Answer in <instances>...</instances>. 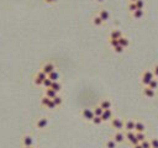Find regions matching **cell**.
Masks as SVG:
<instances>
[{"label": "cell", "instance_id": "obj_40", "mask_svg": "<svg viewBox=\"0 0 158 148\" xmlns=\"http://www.w3.org/2000/svg\"><path fill=\"white\" fill-rule=\"evenodd\" d=\"M132 148H142V146H141V143H140V144H136V146H133Z\"/></svg>", "mask_w": 158, "mask_h": 148}, {"label": "cell", "instance_id": "obj_38", "mask_svg": "<svg viewBox=\"0 0 158 148\" xmlns=\"http://www.w3.org/2000/svg\"><path fill=\"white\" fill-rule=\"evenodd\" d=\"M153 74H154V77H158V64L157 65H154V68H153Z\"/></svg>", "mask_w": 158, "mask_h": 148}, {"label": "cell", "instance_id": "obj_24", "mask_svg": "<svg viewBox=\"0 0 158 148\" xmlns=\"http://www.w3.org/2000/svg\"><path fill=\"white\" fill-rule=\"evenodd\" d=\"M136 138L139 140L140 143L143 142L145 140H147V138H146V133H145V132H136Z\"/></svg>", "mask_w": 158, "mask_h": 148}, {"label": "cell", "instance_id": "obj_15", "mask_svg": "<svg viewBox=\"0 0 158 148\" xmlns=\"http://www.w3.org/2000/svg\"><path fill=\"white\" fill-rule=\"evenodd\" d=\"M91 22H93V25L94 26H97V27H100V26H103L105 22L103 21V20L99 17V15H95V16H93V19H91Z\"/></svg>", "mask_w": 158, "mask_h": 148}, {"label": "cell", "instance_id": "obj_12", "mask_svg": "<svg viewBox=\"0 0 158 148\" xmlns=\"http://www.w3.org/2000/svg\"><path fill=\"white\" fill-rule=\"evenodd\" d=\"M122 36H124V35H122V32H121V30L115 28V30H112V31L110 32L109 38H110V39H119V38H121Z\"/></svg>", "mask_w": 158, "mask_h": 148}, {"label": "cell", "instance_id": "obj_10", "mask_svg": "<svg viewBox=\"0 0 158 148\" xmlns=\"http://www.w3.org/2000/svg\"><path fill=\"white\" fill-rule=\"evenodd\" d=\"M99 106L103 109V110H111L112 103H111V100H109V99H103L99 104Z\"/></svg>", "mask_w": 158, "mask_h": 148}, {"label": "cell", "instance_id": "obj_9", "mask_svg": "<svg viewBox=\"0 0 158 148\" xmlns=\"http://www.w3.org/2000/svg\"><path fill=\"white\" fill-rule=\"evenodd\" d=\"M101 118H103V122H108V121H111L114 118V112L112 110H104L103 115H101Z\"/></svg>", "mask_w": 158, "mask_h": 148}, {"label": "cell", "instance_id": "obj_22", "mask_svg": "<svg viewBox=\"0 0 158 148\" xmlns=\"http://www.w3.org/2000/svg\"><path fill=\"white\" fill-rule=\"evenodd\" d=\"M48 78L51 79L52 82H58V80H59V73H58L57 71H55V72H52V73L48 75Z\"/></svg>", "mask_w": 158, "mask_h": 148}, {"label": "cell", "instance_id": "obj_32", "mask_svg": "<svg viewBox=\"0 0 158 148\" xmlns=\"http://www.w3.org/2000/svg\"><path fill=\"white\" fill-rule=\"evenodd\" d=\"M112 49H114V52H115V53H118V54H120V53H122V52L125 51V48H124V47H121L120 45H119V46H116V47H114Z\"/></svg>", "mask_w": 158, "mask_h": 148}, {"label": "cell", "instance_id": "obj_27", "mask_svg": "<svg viewBox=\"0 0 158 148\" xmlns=\"http://www.w3.org/2000/svg\"><path fill=\"white\" fill-rule=\"evenodd\" d=\"M135 4H136V6H137L139 10H143V9H145V5H146L145 0H136Z\"/></svg>", "mask_w": 158, "mask_h": 148}, {"label": "cell", "instance_id": "obj_1", "mask_svg": "<svg viewBox=\"0 0 158 148\" xmlns=\"http://www.w3.org/2000/svg\"><path fill=\"white\" fill-rule=\"evenodd\" d=\"M152 79H154L153 72L152 71H145L143 74H142V77H141V84L143 86H148Z\"/></svg>", "mask_w": 158, "mask_h": 148}, {"label": "cell", "instance_id": "obj_28", "mask_svg": "<svg viewBox=\"0 0 158 148\" xmlns=\"http://www.w3.org/2000/svg\"><path fill=\"white\" fill-rule=\"evenodd\" d=\"M51 85H52V80L47 77L45 80H43V83H42V86H43L45 89H48V88H51Z\"/></svg>", "mask_w": 158, "mask_h": 148}, {"label": "cell", "instance_id": "obj_6", "mask_svg": "<svg viewBox=\"0 0 158 148\" xmlns=\"http://www.w3.org/2000/svg\"><path fill=\"white\" fill-rule=\"evenodd\" d=\"M48 126V118L47 117H40L36 121V128L37 130H45Z\"/></svg>", "mask_w": 158, "mask_h": 148}, {"label": "cell", "instance_id": "obj_35", "mask_svg": "<svg viewBox=\"0 0 158 148\" xmlns=\"http://www.w3.org/2000/svg\"><path fill=\"white\" fill-rule=\"evenodd\" d=\"M109 45L114 48V47H116V46H119V39H110L109 38Z\"/></svg>", "mask_w": 158, "mask_h": 148}, {"label": "cell", "instance_id": "obj_30", "mask_svg": "<svg viewBox=\"0 0 158 148\" xmlns=\"http://www.w3.org/2000/svg\"><path fill=\"white\" fill-rule=\"evenodd\" d=\"M148 88H151V89H153V90H156V89L158 88V80H157V79H152L151 83H150V85H148Z\"/></svg>", "mask_w": 158, "mask_h": 148}, {"label": "cell", "instance_id": "obj_8", "mask_svg": "<svg viewBox=\"0 0 158 148\" xmlns=\"http://www.w3.org/2000/svg\"><path fill=\"white\" fill-rule=\"evenodd\" d=\"M135 123L136 121L135 120H126L125 121V126H124V130L125 132H130V131H135Z\"/></svg>", "mask_w": 158, "mask_h": 148}, {"label": "cell", "instance_id": "obj_42", "mask_svg": "<svg viewBox=\"0 0 158 148\" xmlns=\"http://www.w3.org/2000/svg\"><path fill=\"white\" fill-rule=\"evenodd\" d=\"M136 0H129V3H135Z\"/></svg>", "mask_w": 158, "mask_h": 148}, {"label": "cell", "instance_id": "obj_39", "mask_svg": "<svg viewBox=\"0 0 158 148\" xmlns=\"http://www.w3.org/2000/svg\"><path fill=\"white\" fill-rule=\"evenodd\" d=\"M45 1H46L47 4H56L58 0H45Z\"/></svg>", "mask_w": 158, "mask_h": 148}, {"label": "cell", "instance_id": "obj_18", "mask_svg": "<svg viewBox=\"0 0 158 148\" xmlns=\"http://www.w3.org/2000/svg\"><path fill=\"white\" fill-rule=\"evenodd\" d=\"M131 16L135 19V20H141L143 16H145V11L143 10H136V11H133L132 14H131Z\"/></svg>", "mask_w": 158, "mask_h": 148}, {"label": "cell", "instance_id": "obj_5", "mask_svg": "<svg viewBox=\"0 0 158 148\" xmlns=\"http://www.w3.org/2000/svg\"><path fill=\"white\" fill-rule=\"evenodd\" d=\"M21 144L22 147H34V137L31 135H24L21 138Z\"/></svg>", "mask_w": 158, "mask_h": 148}, {"label": "cell", "instance_id": "obj_36", "mask_svg": "<svg viewBox=\"0 0 158 148\" xmlns=\"http://www.w3.org/2000/svg\"><path fill=\"white\" fill-rule=\"evenodd\" d=\"M141 146L142 148H151V142L148 140H145L143 142H141Z\"/></svg>", "mask_w": 158, "mask_h": 148}, {"label": "cell", "instance_id": "obj_2", "mask_svg": "<svg viewBox=\"0 0 158 148\" xmlns=\"http://www.w3.org/2000/svg\"><path fill=\"white\" fill-rule=\"evenodd\" d=\"M125 126V121L122 120L121 117H114L111 120V127L114 128L115 131H122Z\"/></svg>", "mask_w": 158, "mask_h": 148}, {"label": "cell", "instance_id": "obj_41", "mask_svg": "<svg viewBox=\"0 0 158 148\" xmlns=\"http://www.w3.org/2000/svg\"><path fill=\"white\" fill-rule=\"evenodd\" d=\"M95 1H97V3H100V4H101V3H104V1H105V0H95Z\"/></svg>", "mask_w": 158, "mask_h": 148}, {"label": "cell", "instance_id": "obj_13", "mask_svg": "<svg viewBox=\"0 0 158 148\" xmlns=\"http://www.w3.org/2000/svg\"><path fill=\"white\" fill-rule=\"evenodd\" d=\"M143 95L146 96V97H148V99H152V97H154V95H156V90H153V89H151V88H148V86H145V89H143Z\"/></svg>", "mask_w": 158, "mask_h": 148}, {"label": "cell", "instance_id": "obj_29", "mask_svg": "<svg viewBox=\"0 0 158 148\" xmlns=\"http://www.w3.org/2000/svg\"><path fill=\"white\" fill-rule=\"evenodd\" d=\"M53 103H55V104H56V106L58 107V106H61V105L63 104V99H62L59 95H57V96L53 99Z\"/></svg>", "mask_w": 158, "mask_h": 148}, {"label": "cell", "instance_id": "obj_14", "mask_svg": "<svg viewBox=\"0 0 158 148\" xmlns=\"http://www.w3.org/2000/svg\"><path fill=\"white\" fill-rule=\"evenodd\" d=\"M57 95H58V93H57V91H55L53 89H51V88H48V89H45V96L49 97L51 100H53V99H55Z\"/></svg>", "mask_w": 158, "mask_h": 148}, {"label": "cell", "instance_id": "obj_16", "mask_svg": "<svg viewBox=\"0 0 158 148\" xmlns=\"http://www.w3.org/2000/svg\"><path fill=\"white\" fill-rule=\"evenodd\" d=\"M119 45L124 48H127L130 46V39L126 37V36H122L121 38H119Z\"/></svg>", "mask_w": 158, "mask_h": 148}, {"label": "cell", "instance_id": "obj_21", "mask_svg": "<svg viewBox=\"0 0 158 148\" xmlns=\"http://www.w3.org/2000/svg\"><path fill=\"white\" fill-rule=\"evenodd\" d=\"M51 89H53L55 91L59 93L62 90V84L59 82H52V85H51Z\"/></svg>", "mask_w": 158, "mask_h": 148}, {"label": "cell", "instance_id": "obj_7", "mask_svg": "<svg viewBox=\"0 0 158 148\" xmlns=\"http://www.w3.org/2000/svg\"><path fill=\"white\" fill-rule=\"evenodd\" d=\"M112 140L116 142L118 144H120V143H124L126 140H125V133L122 132V131H116L114 133V136H112Z\"/></svg>", "mask_w": 158, "mask_h": 148}, {"label": "cell", "instance_id": "obj_33", "mask_svg": "<svg viewBox=\"0 0 158 148\" xmlns=\"http://www.w3.org/2000/svg\"><path fill=\"white\" fill-rule=\"evenodd\" d=\"M127 7H129V11H130L131 14H132L133 11H136V10H137V6H136L135 3H129V6H127Z\"/></svg>", "mask_w": 158, "mask_h": 148}, {"label": "cell", "instance_id": "obj_37", "mask_svg": "<svg viewBox=\"0 0 158 148\" xmlns=\"http://www.w3.org/2000/svg\"><path fill=\"white\" fill-rule=\"evenodd\" d=\"M56 107H57V106H56V104L53 103V100H51V101H49V104L47 105V107H46V109H48V110H55Z\"/></svg>", "mask_w": 158, "mask_h": 148}, {"label": "cell", "instance_id": "obj_25", "mask_svg": "<svg viewBox=\"0 0 158 148\" xmlns=\"http://www.w3.org/2000/svg\"><path fill=\"white\" fill-rule=\"evenodd\" d=\"M49 101H51V99L47 97V96H45V95L41 97V105L43 106V107H47V105L49 104Z\"/></svg>", "mask_w": 158, "mask_h": 148}, {"label": "cell", "instance_id": "obj_34", "mask_svg": "<svg viewBox=\"0 0 158 148\" xmlns=\"http://www.w3.org/2000/svg\"><path fill=\"white\" fill-rule=\"evenodd\" d=\"M151 142V148H158V138H152Z\"/></svg>", "mask_w": 158, "mask_h": 148}, {"label": "cell", "instance_id": "obj_31", "mask_svg": "<svg viewBox=\"0 0 158 148\" xmlns=\"http://www.w3.org/2000/svg\"><path fill=\"white\" fill-rule=\"evenodd\" d=\"M42 83H43V80H42L41 78H38L37 75H35V78H34V84L36 86H42Z\"/></svg>", "mask_w": 158, "mask_h": 148}, {"label": "cell", "instance_id": "obj_26", "mask_svg": "<svg viewBox=\"0 0 158 148\" xmlns=\"http://www.w3.org/2000/svg\"><path fill=\"white\" fill-rule=\"evenodd\" d=\"M101 122H103V118H101V116H94V118L91 120V123H93V125H95V126H98V125H101Z\"/></svg>", "mask_w": 158, "mask_h": 148}, {"label": "cell", "instance_id": "obj_20", "mask_svg": "<svg viewBox=\"0 0 158 148\" xmlns=\"http://www.w3.org/2000/svg\"><path fill=\"white\" fill-rule=\"evenodd\" d=\"M105 148H118V143L115 142L112 138H110V140L105 142Z\"/></svg>", "mask_w": 158, "mask_h": 148}, {"label": "cell", "instance_id": "obj_11", "mask_svg": "<svg viewBox=\"0 0 158 148\" xmlns=\"http://www.w3.org/2000/svg\"><path fill=\"white\" fill-rule=\"evenodd\" d=\"M98 15H99V17L103 20L104 22H106L108 20L110 19V13H109V10H106V9H101V10H99Z\"/></svg>", "mask_w": 158, "mask_h": 148}, {"label": "cell", "instance_id": "obj_3", "mask_svg": "<svg viewBox=\"0 0 158 148\" xmlns=\"http://www.w3.org/2000/svg\"><path fill=\"white\" fill-rule=\"evenodd\" d=\"M40 71H42V72H43V73L48 77L52 72H55V71H56V65H55L53 63H52V62H46L41 67Z\"/></svg>", "mask_w": 158, "mask_h": 148}, {"label": "cell", "instance_id": "obj_43", "mask_svg": "<svg viewBox=\"0 0 158 148\" xmlns=\"http://www.w3.org/2000/svg\"><path fill=\"white\" fill-rule=\"evenodd\" d=\"M22 148H34V147H22Z\"/></svg>", "mask_w": 158, "mask_h": 148}, {"label": "cell", "instance_id": "obj_23", "mask_svg": "<svg viewBox=\"0 0 158 148\" xmlns=\"http://www.w3.org/2000/svg\"><path fill=\"white\" fill-rule=\"evenodd\" d=\"M93 112H94V116H101L103 112H104V110L99 105H97L95 107H93Z\"/></svg>", "mask_w": 158, "mask_h": 148}, {"label": "cell", "instance_id": "obj_19", "mask_svg": "<svg viewBox=\"0 0 158 148\" xmlns=\"http://www.w3.org/2000/svg\"><path fill=\"white\" fill-rule=\"evenodd\" d=\"M136 138V132L135 131H130V132H125V140L127 141L129 143L132 141V140H135Z\"/></svg>", "mask_w": 158, "mask_h": 148}, {"label": "cell", "instance_id": "obj_4", "mask_svg": "<svg viewBox=\"0 0 158 148\" xmlns=\"http://www.w3.org/2000/svg\"><path fill=\"white\" fill-rule=\"evenodd\" d=\"M80 115H82V117L84 118V120H85V121H89V122H91V120L94 118L93 109H89V107L83 109V110L80 111Z\"/></svg>", "mask_w": 158, "mask_h": 148}, {"label": "cell", "instance_id": "obj_17", "mask_svg": "<svg viewBox=\"0 0 158 148\" xmlns=\"http://www.w3.org/2000/svg\"><path fill=\"white\" fill-rule=\"evenodd\" d=\"M145 130H146L145 123L141 122V121H136V123H135V132H145Z\"/></svg>", "mask_w": 158, "mask_h": 148}]
</instances>
